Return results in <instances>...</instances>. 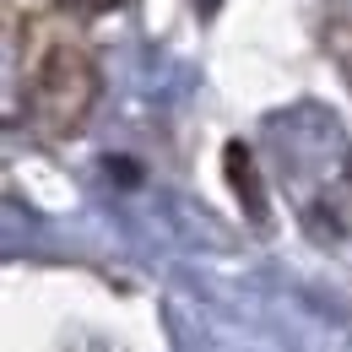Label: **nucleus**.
<instances>
[{"label": "nucleus", "instance_id": "2", "mask_svg": "<svg viewBox=\"0 0 352 352\" xmlns=\"http://www.w3.org/2000/svg\"><path fill=\"white\" fill-rule=\"evenodd\" d=\"M222 168H228V184H233L239 206L250 212V222H265V184H261V174H255V157H250V146H244V141H228Z\"/></svg>", "mask_w": 352, "mask_h": 352}, {"label": "nucleus", "instance_id": "1", "mask_svg": "<svg viewBox=\"0 0 352 352\" xmlns=\"http://www.w3.org/2000/svg\"><path fill=\"white\" fill-rule=\"evenodd\" d=\"M28 103H33V120L49 135L82 131V120H87L92 103H98V65L87 60V49H76V44L49 49L44 60H38V71H33Z\"/></svg>", "mask_w": 352, "mask_h": 352}, {"label": "nucleus", "instance_id": "3", "mask_svg": "<svg viewBox=\"0 0 352 352\" xmlns=\"http://www.w3.org/2000/svg\"><path fill=\"white\" fill-rule=\"evenodd\" d=\"M109 174L120 179V184H135V179H141V168H135V163H125V157H114V163H109Z\"/></svg>", "mask_w": 352, "mask_h": 352}]
</instances>
